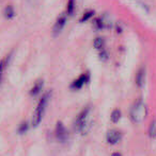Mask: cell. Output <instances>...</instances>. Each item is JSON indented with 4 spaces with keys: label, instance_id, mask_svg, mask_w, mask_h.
<instances>
[{
    "label": "cell",
    "instance_id": "obj_1",
    "mask_svg": "<svg viewBox=\"0 0 156 156\" xmlns=\"http://www.w3.org/2000/svg\"><path fill=\"white\" fill-rule=\"evenodd\" d=\"M146 115H148V107L143 103L142 100H137L135 104L131 106V112H129V116L133 122L135 123H139V122L143 121L146 119Z\"/></svg>",
    "mask_w": 156,
    "mask_h": 156
},
{
    "label": "cell",
    "instance_id": "obj_13",
    "mask_svg": "<svg viewBox=\"0 0 156 156\" xmlns=\"http://www.w3.org/2000/svg\"><path fill=\"white\" fill-rule=\"evenodd\" d=\"M111 121L113 122V123H117L119 122V120L121 119V112L119 111V109H115V111L111 113Z\"/></svg>",
    "mask_w": 156,
    "mask_h": 156
},
{
    "label": "cell",
    "instance_id": "obj_11",
    "mask_svg": "<svg viewBox=\"0 0 156 156\" xmlns=\"http://www.w3.org/2000/svg\"><path fill=\"white\" fill-rule=\"evenodd\" d=\"M3 15L6 19H12L13 17L15 16V10L12 5H6V9H4Z\"/></svg>",
    "mask_w": 156,
    "mask_h": 156
},
{
    "label": "cell",
    "instance_id": "obj_8",
    "mask_svg": "<svg viewBox=\"0 0 156 156\" xmlns=\"http://www.w3.org/2000/svg\"><path fill=\"white\" fill-rule=\"evenodd\" d=\"M11 58H12V53H10L9 55H6V58H3L1 61H0V83L2 82L3 74H4V72H6V67H8L9 64H10Z\"/></svg>",
    "mask_w": 156,
    "mask_h": 156
},
{
    "label": "cell",
    "instance_id": "obj_12",
    "mask_svg": "<svg viewBox=\"0 0 156 156\" xmlns=\"http://www.w3.org/2000/svg\"><path fill=\"white\" fill-rule=\"evenodd\" d=\"M93 15H94V11L93 10L87 11V12H85V14L82 15V17L79 19V23H85V21L89 20L90 18H92V17H93Z\"/></svg>",
    "mask_w": 156,
    "mask_h": 156
},
{
    "label": "cell",
    "instance_id": "obj_19",
    "mask_svg": "<svg viewBox=\"0 0 156 156\" xmlns=\"http://www.w3.org/2000/svg\"><path fill=\"white\" fill-rule=\"evenodd\" d=\"M111 156H122V155H121L120 153H113V154L111 155Z\"/></svg>",
    "mask_w": 156,
    "mask_h": 156
},
{
    "label": "cell",
    "instance_id": "obj_9",
    "mask_svg": "<svg viewBox=\"0 0 156 156\" xmlns=\"http://www.w3.org/2000/svg\"><path fill=\"white\" fill-rule=\"evenodd\" d=\"M144 81H146V70H144V68H140L139 71L137 72V76H136V84L138 87H142L144 84Z\"/></svg>",
    "mask_w": 156,
    "mask_h": 156
},
{
    "label": "cell",
    "instance_id": "obj_17",
    "mask_svg": "<svg viewBox=\"0 0 156 156\" xmlns=\"http://www.w3.org/2000/svg\"><path fill=\"white\" fill-rule=\"evenodd\" d=\"M28 129H29V124H28V122H23V123L19 125V127H18V133L19 134L26 133V132L28 131Z\"/></svg>",
    "mask_w": 156,
    "mask_h": 156
},
{
    "label": "cell",
    "instance_id": "obj_15",
    "mask_svg": "<svg viewBox=\"0 0 156 156\" xmlns=\"http://www.w3.org/2000/svg\"><path fill=\"white\" fill-rule=\"evenodd\" d=\"M75 12V0H69L67 3V14L73 15Z\"/></svg>",
    "mask_w": 156,
    "mask_h": 156
},
{
    "label": "cell",
    "instance_id": "obj_7",
    "mask_svg": "<svg viewBox=\"0 0 156 156\" xmlns=\"http://www.w3.org/2000/svg\"><path fill=\"white\" fill-rule=\"evenodd\" d=\"M89 81V76L88 74H81L79 78L76 79L75 81H74L73 83L71 84V88L72 89H75V90H77V89H80L81 87L83 86V85L86 84V83Z\"/></svg>",
    "mask_w": 156,
    "mask_h": 156
},
{
    "label": "cell",
    "instance_id": "obj_4",
    "mask_svg": "<svg viewBox=\"0 0 156 156\" xmlns=\"http://www.w3.org/2000/svg\"><path fill=\"white\" fill-rule=\"evenodd\" d=\"M65 23H67V16L64 14H61L57 18L56 23H55L54 27H52V34H54V36H58L59 33L62 31L63 28H64Z\"/></svg>",
    "mask_w": 156,
    "mask_h": 156
},
{
    "label": "cell",
    "instance_id": "obj_16",
    "mask_svg": "<svg viewBox=\"0 0 156 156\" xmlns=\"http://www.w3.org/2000/svg\"><path fill=\"white\" fill-rule=\"evenodd\" d=\"M94 47L96 48L97 50H101L103 47H104V39L102 37H96L94 39Z\"/></svg>",
    "mask_w": 156,
    "mask_h": 156
},
{
    "label": "cell",
    "instance_id": "obj_3",
    "mask_svg": "<svg viewBox=\"0 0 156 156\" xmlns=\"http://www.w3.org/2000/svg\"><path fill=\"white\" fill-rule=\"evenodd\" d=\"M89 114H90V107H86V108L78 115L77 119H76V122H75L76 131H77L78 133H83V132L87 131Z\"/></svg>",
    "mask_w": 156,
    "mask_h": 156
},
{
    "label": "cell",
    "instance_id": "obj_2",
    "mask_svg": "<svg viewBox=\"0 0 156 156\" xmlns=\"http://www.w3.org/2000/svg\"><path fill=\"white\" fill-rule=\"evenodd\" d=\"M50 96H51V91H47L43 97L41 98L40 100L38 106L36 108V112L33 114V117H32V121L31 123L33 126H38L41 122L42 118H43V115H44V112L46 109V106H47L48 102H49V99H50Z\"/></svg>",
    "mask_w": 156,
    "mask_h": 156
},
{
    "label": "cell",
    "instance_id": "obj_5",
    "mask_svg": "<svg viewBox=\"0 0 156 156\" xmlns=\"http://www.w3.org/2000/svg\"><path fill=\"white\" fill-rule=\"evenodd\" d=\"M55 133H56V137L60 140L61 142H64L67 140V137H69V134H67V129L64 127L61 122H58L56 126V129H55Z\"/></svg>",
    "mask_w": 156,
    "mask_h": 156
},
{
    "label": "cell",
    "instance_id": "obj_6",
    "mask_svg": "<svg viewBox=\"0 0 156 156\" xmlns=\"http://www.w3.org/2000/svg\"><path fill=\"white\" fill-rule=\"evenodd\" d=\"M121 137H122V134L119 131H117V129H110V131H108L106 134L107 142L110 144H118V142L120 141Z\"/></svg>",
    "mask_w": 156,
    "mask_h": 156
},
{
    "label": "cell",
    "instance_id": "obj_14",
    "mask_svg": "<svg viewBox=\"0 0 156 156\" xmlns=\"http://www.w3.org/2000/svg\"><path fill=\"white\" fill-rule=\"evenodd\" d=\"M149 135L151 138H156V120L151 123L150 129H149Z\"/></svg>",
    "mask_w": 156,
    "mask_h": 156
},
{
    "label": "cell",
    "instance_id": "obj_10",
    "mask_svg": "<svg viewBox=\"0 0 156 156\" xmlns=\"http://www.w3.org/2000/svg\"><path fill=\"white\" fill-rule=\"evenodd\" d=\"M43 80H38L36 83H34L33 87L31 88V90H30V96L34 97L36 96V94H40V91L42 90V88H43Z\"/></svg>",
    "mask_w": 156,
    "mask_h": 156
},
{
    "label": "cell",
    "instance_id": "obj_18",
    "mask_svg": "<svg viewBox=\"0 0 156 156\" xmlns=\"http://www.w3.org/2000/svg\"><path fill=\"white\" fill-rule=\"evenodd\" d=\"M100 58L103 61V62L107 61L108 60V52L105 51V50H102V51L100 52Z\"/></svg>",
    "mask_w": 156,
    "mask_h": 156
}]
</instances>
